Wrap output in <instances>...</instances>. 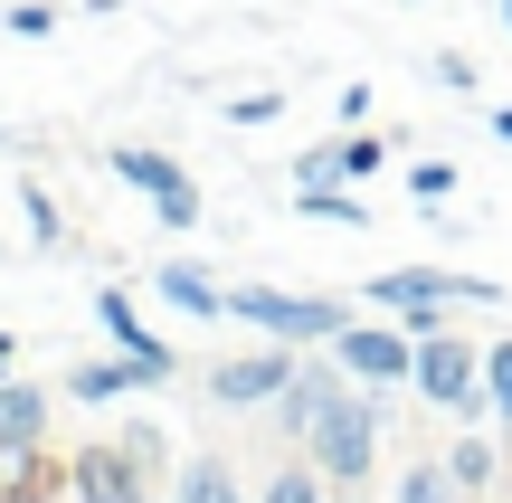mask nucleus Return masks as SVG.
Masks as SVG:
<instances>
[{
	"label": "nucleus",
	"instance_id": "11",
	"mask_svg": "<svg viewBox=\"0 0 512 503\" xmlns=\"http://www.w3.org/2000/svg\"><path fill=\"white\" fill-rule=\"evenodd\" d=\"M171 503H256V494L238 485V456L228 447H190L181 475H171Z\"/></svg>",
	"mask_w": 512,
	"mask_h": 503
},
{
	"label": "nucleus",
	"instance_id": "20",
	"mask_svg": "<svg viewBox=\"0 0 512 503\" xmlns=\"http://www.w3.org/2000/svg\"><path fill=\"white\" fill-rule=\"evenodd\" d=\"M484 409L512 428V333H503V342H484Z\"/></svg>",
	"mask_w": 512,
	"mask_h": 503
},
{
	"label": "nucleus",
	"instance_id": "26",
	"mask_svg": "<svg viewBox=\"0 0 512 503\" xmlns=\"http://www.w3.org/2000/svg\"><path fill=\"white\" fill-rule=\"evenodd\" d=\"M294 181H342V143H313L304 162H294Z\"/></svg>",
	"mask_w": 512,
	"mask_h": 503
},
{
	"label": "nucleus",
	"instance_id": "4",
	"mask_svg": "<svg viewBox=\"0 0 512 503\" xmlns=\"http://www.w3.org/2000/svg\"><path fill=\"white\" fill-rule=\"evenodd\" d=\"M361 304H380L399 323H437V314H465V304H503V285L465 276V266H380L361 285Z\"/></svg>",
	"mask_w": 512,
	"mask_h": 503
},
{
	"label": "nucleus",
	"instance_id": "21",
	"mask_svg": "<svg viewBox=\"0 0 512 503\" xmlns=\"http://www.w3.org/2000/svg\"><path fill=\"white\" fill-rule=\"evenodd\" d=\"M389 171V143L380 133H342V181H380Z\"/></svg>",
	"mask_w": 512,
	"mask_h": 503
},
{
	"label": "nucleus",
	"instance_id": "10",
	"mask_svg": "<svg viewBox=\"0 0 512 503\" xmlns=\"http://www.w3.org/2000/svg\"><path fill=\"white\" fill-rule=\"evenodd\" d=\"M133 390H162V371L133 361V352H105V361H76L67 371V399H86V409H114V399H133Z\"/></svg>",
	"mask_w": 512,
	"mask_h": 503
},
{
	"label": "nucleus",
	"instance_id": "18",
	"mask_svg": "<svg viewBox=\"0 0 512 503\" xmlns=\"http://www.w3.org/2000/svg\"><path fill=\"white\" fill-rule=\"evenodd\" d=\"M256 503H323V466H313V456H285V466L256 485Z\"/></svg>",
	"mask_w": 512,
	"mask_h": 503
},
{
	"label": "nucleus",
	"instance_id": "15",
	"mask_svg": "<svg viewBox=\"0 0 512 503\" xmlns=\"http://www.w3.org/2000/svg\"><path fill=\"white\" fill-rule=\"evenodd\" d=\"M294 219H332V228H370V200H351L342 181H294Z\"/></svg>",
	"mask_w": 512,
	"mask_h": 503
},
{
	"label": "nucleus",
	"instance_id": "12",
	"mask_svg": "<svg viewBox=\"0 0 512 503\" xmlns=\"http://www.w3.org/2000/svg\"><path fill=\"white\" fill-rule=\"evenodd\" d=\"M152 285H162V304H171V314H190V323H228V285H219V276H200L190 257L152 266Z\"/></svg>",
	"mask_w": 512,
	"mask_h": 503
},
{
	"label": "nucleus",
	"instance_id": "1",
	"mask_svg": "<svg viewBox=\"0 0 512 503\" xmlns=\"http://www.w3.org/2000/svg\"><path fill=\"white\" fill-rule=\"evenodd\" d=\"M380 428H389V390H351V399H332V409L304 428V456L323 466L332 494H361L370 485V466H380Z\"/></svg>",
	"mask_w": 512,
	"mask_h": 503
},
{
	"label": "nucleus",
	"instance_id": "9",
	"mask_svg": "<svg viewBox=\"0 0 512 503\" xmlns=\"http://www.w3.org/2000/svg\"><path fill=\"white\" fill-rule=\"evenodd\" d=\"M95 333H105L114 342V352H133V361H152V371H181V352H171V342L162 333H152V323H143V304H133L124 295V285H95Z\"/></svg>",
	"mask_w": 512,
	"mask_h": 503
},
{
	"label": "nucleus",
	"instance_id": "23",
	"mask_svg": "<svg viewBox=\"0 0 512 503\" xmlns=\"http://www.w3.org/2000/svg\"><path fill=\"white\" fill-rule=\"evenodd\" d=\"M427 76H437V86H456V95H484V67H475L465 48H437V57H427Z\"/></svg>",
	"mask_w": 512,
	"mask_h": 503
},
{
	"label": "nucleus",
	"instance_id": "3",
	"mask_svg": "<svg viewBox=\"0 0 512 503\" xmlns=\"http://www.w3.org/2000/svg\"><path fill=\"white\" fill-rule=\"evenodd\" d=\"M67 494L76 503H152L162 494V447H152V428H124V437L76 447L67 456Z\"/></svg>",
	"mask_w": 512,
	"mask_h": 503
},
{
	"label": "nucleus",
	"instance_id": "8",
	"mask_svg": "<svg viewBox=\"0 0 512 503\" xmlns=\"http://www.w3.org/2000/svg\"><path fill=\"white\" fill-rule=\"evenodd\" d=\"M294 380V352L285 342H256V352H228L219 371H209V409H275Z\"/></svg>",
	"mask_w": 512,
	"mask_h": 503
},
{
	"label": "nucleus",
	"instance_id": "30",
	"mask_svg": "<svg viewBox=\"0 0 512 503\" xmlns=\"http://www.w3.org/2000/svg\"><path fill=\"white\" fill-rule=\"evenodd\" d=\"M503 29H512V0H503Z\"/></svg>",
	"mask_w": 512,
	"mask_h": 503
},
{
	"label": "nucleus",
	"instance_id": "29",
	"mask_svg": "<svg viewBox=\"0 0 512 503\" xmlns=\"http://www.w3.org/2000/svg\"><path fill=\"white\" fill-rule=\"evenodd\" d=\"M10 361H19V333H0V380H10Z\"/></svg>",
	"mask_w": 512,
	"mask_h": 503
},
{
	"label": "nucleus",
	"instance_id": "27",
	"mask_svg": "<svg viewBox=\"0 0 512 503\" xmlns=\"http://www.w3.org/2000/svg\"><path fill=\"white\" fill-rule=\"evenodd\" d=\"M332 124H342V133H361V124H370V86H342V105H332Z\"/></svg>",
	"mask_w": 512,
	"mask_h": 503
},
{
	"label": "nucleus",
	"instance_id": "22",
	"mask_svg": "<svg viewBox=\"0 0 512 503\" xmlns=\"http://www.w3.org/2000/svg\"><path fill=\"white\" fill-rule=\"evenodd\" d=\"M456 162H418V171H408V200H418V209H446V200H456Z\"/></svg>",
	"mask_w": 512,
	"mask_h": 503
},
{
	"label": "nucleus",
	"instance_id": "25",
	"mask_svg": "<svg viewBox=\"0 0 512 503\" xmlns=\"http://www.w3.org/2000/svg\"><path fill=\"white\" fill-rule=\"evenodd\" d=\"M275 114H285V95H275V86H247V95H228V124H275Z\"/></svg>",
	"mask_w": 512,
	"mask_h": 503
},
{
	"label": "nucleus",
	"instance_id": "7",
	"mask_svg": "<svg viewBox=\"0 0 512 503\" xmlns=\"http://www.w3.org/2000/svg\"><path fill=\"white\" fill-rule=\"evenodd\" d=\"M105 162H114V181H133L152 209H162V228H200V209H209V200H200V181H190L171 152H152V143H114Z\"/></svg>",
	"mask_w": 512,
	"mask_h": 503
},
{
	"label": "nucleus",
	"instance_id": "24",
	"mask_svg": "<svg viewBox=\"0 0 512 503\" xmlns=\"http://www.w3.org/2000/svg\"><path fill=\"white\" fill-rule=\"evenodd\" d=\"M0 29H10V38H48V29H57V0H10Z\"/></svg>",
	"mask_w": 512,
	"mask_h": 503
},
{
	"label": "nucleus",
	"instance_id": "14",
	"mask_svg": "<svg viewBox=\"0 0 512 503\" xmlns=\"http://www.w3.org/2000/svg\"><path fill=\"white\" fill-rule=\"evenodd\" d=\"M446 475H456L465 494H494V485H503V456H494V437H475V418L446 437Z\"/></svg>",
	"mask_w": 512,
	"mask_h": 503
},
{
	"label": "nucleus",
	"instance_id": "17",
	"mask_svg": "<svg viewBox=\"0 0 512 503\" xmlns=\"http://www.w3.org/2000/svg\"><path fill=\"white\" fill-rule=\"evenodd\" d=\"M48 428V390L38 380H0V437H38Z\"/></svg>",
	"mask_w": 512,
	"mask_h": 503
},
{
	"label": "nucleus",
	"instance_id": "2",
	"mask_svg": "<svg viewBox=\"0 0 512 503\" xmlns=\"http://www.w3.org/2000/svg\"><path fill=\"white\" fill-rule=\"evenodd\" d=\"M408 390L437 418H494L484 409V342H465V323H418V361H408Z\"/></svg>",
	"mask_w": 512,
	"mask_h": 503
},
{
	"label": "nucleus",
	"instance_id": "19",
	"mask_svg": "<svg viewBox=\"0 0 512 503\" xmlns=\"http://www.w3.org/2000/svg\"><path fill=\"white\" fill-rule=\"evenodd\" d=\"M10 200H19V219H29V247H57V238H67V219H57L48 181H10Z\"/></svg>",
	"mask_w": 512,
	"mask_h": 503
},
{
	"label": "nucleus",
	"instance_id": "5",
	"mask_svg": "<svg viewBox=\"0 0 512 503\" xmlns=\"http://www.w3.org/2000/svg\"><path fill=\"white\" fill-rule=\"evenodd\" d=\"M228 323L247 333H275V342H332L351 323L342 295H275V285H228Z\"/></svg>",
	"mask_w": 512,
	"mask_h": 503
},
{
	"label": "nucleus",
	"instance_id": "28",
	"mask_svg": "<svg viewBox=\"0 0 512 503\" xmlns=\"http://www.w3.org/2000/svg\"><path fill=\"white\" fill-rule=\"evenodd\" d=\"M484 124H494V143H512V105H484Z\"/></svg>",
	"mask_w": 512,
	"mask_h": 503
},
{
	"label": "nucleus",
	"instance_id": "13",
	"mask_svg": "<svg viewBox=\"0 0 512 503\" xmlns=\"http://www.w3.org/2000/svg\"><path fill=\"white\" fill-rule=\"evenodd\" d=\"M57 466L38 456V437H0V503H48Z\"/></svg>",
	"mask_w": 512,
	"mask_h": 503
},
{
	"label": "nucleus",
	"instance_id": "6",
	"mask_svg": "<svg viewBox=\"0 0 512 503\" xmlns=\"http://www.w3.org/2000/svg\"><path fill=\"white\" fill-rule=\"evenodd\" d=\"M332 361H342L361 390H399L408 361H418V323H399V314H380V304H370V323L351 314L342 333H332Z\"/></svg>",
	"mask_w": 512,
	"mask_h": 503
},
{
	"label": "nucleus",
	"instance_id": "16",
	"mask_svg": "<svg viewBox=\"0 0 512 503\" xmlns=\"http://www.w3.org/2000/svg\"><path fill=\"white\" fill-rule=\"evenodd\" d=\"M465 485L446 475V456H408L399 466V485H389V503H456Z\"/></svg>",
	"mask_w": 512,
	"mask_h": 503
}]
</instances>
